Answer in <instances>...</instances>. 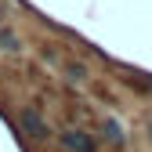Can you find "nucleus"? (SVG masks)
I'll return each mask as SVG.
<instances>
[{"instance_id":"nucleus-1","label":"nucleus","mask_w":152,"mask_h":152,"mask_svg":"<svg viewBox=\"0 0 152 152\" xmlns=\"http://www.w3.org/2000/svg\"><path fill=\"white\" fill-rule=\"evenodd\" d=\"M18 127H22V134L29 138V141H51V123L40 116V109L36 105H26L22 112H18Z\"/></svg>"},{"instance_id":"nucleus-2","label":"nucleus","mask_w":152,"mask_h":152,"mask_svg":"<svg viewBox=\"0 0 152 152\" xmlns=\"http://www.w3.org/2000/svg\"><path fill=\"white\" fill-rule=\"evenodd\" d=\"M58 145L65 152H98V141H94V134H87L83 127H65L58 134Z\"/></svg>"},{"instance_id":"nucleus-3","label":"nucleus","mask_w":152,"mask_h":152,"mask_svg":"<svg viewBox=\"0 0 152 152\" xmlns=\"http://www.w3.org/2000/svg\"><path fill=\"white\" fill-rule=\"evenodd\" d=\"M102 138H105L112 148H123V145H127V134H123L120 120H112V116H105V120H102Z\"/></svg>"},{"instance_id":"nucleus-4","label":"nucleus","mask_w":152,"mask_h":152,"mask_svg":"<svg viewBox=\"0 0 152 152\" xmlns=\"http://www.w3.org/2000/svg\"><path fill=\"white\" fill-rule=\"evenodd\" d=\"M62 72H65V80H72V83H87L91 80V69L83 62H62Z\"/></svg>"},{"instance_id":"nucleus-5","label":"nucleus","mask_w":152,"mask_h":152,"mask_svg":"<svg viewBox=\"0 0 152 152\" xmlns=\"http://www.w3.org/2000/svg\"><path fill=\"white\" fill-rule=\"evenodd\" d=\"M0 51H7V54L22 51V40H18V33H11V29H0Z\"/></svg>"},{"instance_id":"nucleus-6","label":"nucleus","mask_w":152,"mask_h":152,"mask_svg":"<svg viewBox=\"0 0 152 152\" xmlns=\"http://www.w3.org/2000/svg\"><path fill=\"white\" fill-rule=\"evenodd\" d=\"M145 134H148V141H152V116L145 120Z\"/></svg>"},{"instance_id":"nucleus-7","label":"nucleus","mask_w":152,"mask_h":152,"mask_svg":"<svg viewBox=\"0 0 152 152\" xmlns=\"http://www.w3.org/2000/svg\"><path fill=\"white\" fill-rule=\"evenodd\" d=\"M0 18H4V11H0Z\"/></svg>"}]
</instances>
